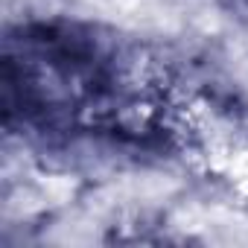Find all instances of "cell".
I'll return each mask as SVG.
<instances>
[{"mask_svg":"<svg viewBox=\"0 0 248 248\" xmlns=\"http://www.w3.org/2000/svg\"><path fill=\"white\" fill-rule=\"evenodd\" d=\"M222 9L236 21V24H245L248 27V0H219Z\"/></svg>","mask_w":248,"mask_h":248,"instance_id":"1","label":"cell"}]
</instances>
